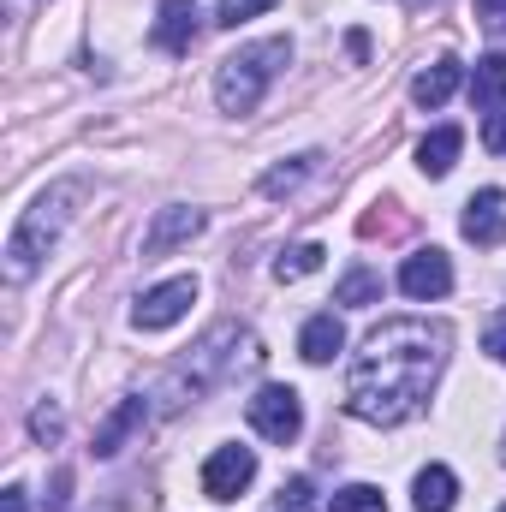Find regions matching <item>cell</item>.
Masks as SVG:
<instances>
[{"label": "cell", "mask_w": 506, "mask_h": 512, "mask_svg": "<svg viewBox=\"0 0 506 512\" xmlns=\"http://www.w3.org/2000/svg\"><path fill=\"white\" fill-rule=\"evenodd\" d=\"M441 364H447V328L441 322H417V316L381 322L364 340V352L352 358L346 411L376 423V429H399L429 405V393L441 382Z\"/></svg>", "instance_id": "6da1fadb"}, {"label": "cell", "mask_w": 506, "mask_h": 512, "mask_svg": "<svg viewBox=\"0 0 506 512\" xmlns=\"http://www.w3.org/2000/svg\"><path fill=\"white\" fill-rule=\"evenodd\" d=\"M292 60V42L286 36H268V42H245L239 54H227L221 60V72H215V102H221V114H251L256 102H262V90L274 84V72Z\"/></svg>", "instance_id": "7a4b0ae2"}, {"label": "cell", "mask_w": 506, "mask_h": 512, "mask_svg": "<svg viewBox=\"0 0 506 512\" xmlns=\"http://www.w3.org/2000/svg\"><path fill=\"white\" fill-rule=\"evenodd\" d=\"M72 203H78V185H54V191H42V197L24 209V221H18L12 239H6V274H12V280H30V274H36V262H42L48 245L60 239Z\"/></svg>", "instance_id": "3957f363"}, {"label": "cell", "mask_w": 506, "mask_h": 512, "mask_svg": "<svg viewBox=\"0 0 506 512\" xmlns=\"http://www.w3.org/2000/svg\"><path fill=\"white\" fill-rule=\"evenodd\" d=\"M245 417H251V429L262 435V441H280V447L298 441V429H304V405H298V393L280 387V382L256 387L251 405H245Z\"/></svg>", "instance_id": "277c9868"}, {"label": "cell", "mask_w": 506, "mask_h": 512, "mask_svg": "<svg viewBox=\"0 0 506 512\" xmlns=\"http://www.w3.org/2000/svg\"><path fill=\"white\" fill-rule=\"evenodd\" d=\"M191 304H197V280H191V274H179V280H161V286H149V292L137 298L131 322H137L143 334H161V328H173V322H179Z\"/></svg>", "instance_id": "5b68a950"}, {"label": "cell", "mask_w": 506, "mask_h": 512, "mask_svg": "<svg viewBox=\"0 0 506 512\" xmlns=\"http://www.w3.org/2000/svg\"><path fill=\"white\" fill-rule=\"evenodd\" d=\"M256 483V453L251 447H215L203 465V495L209 501H239Z\"/></svg>", "instance_id": "8992f818"}, {"label": "cell", "mask_w": 506, "mask_h": 512, "mask_svg": "<svg viewBox=\"0 0 506 512\" xmlns=\"http://www.w3.org/2000/svg\"><path fill=\"white\" fill-rule=\"evenodd\" d=\"M459 233L471 239V245H483V251H495L506 245V191H477L471 203H465V215H459Z\"/></svg>", "instance_id": "52a82bcc"}, {"label": "cell", "mask_w": 506, "mask_h": 512, "mask_svg": "<svg viewBox=\"0 0 506 512\" xmlns=\"http://www.w3.org/2000/svg\"><path fill=\"white\" fill-rule=\"evenodd\" d=\"M399 292H405V298H447V292H453V262H447V251L405 256V268H399Z\"/></svg>", "instance_id": "ba28073f"}, {"label": "cell", "mask_w": 506, "mask_h": 512, "mask_svg": "<svg viewBox=\"0 0 506 512\" xmlns=\"http://www.w3.org/2000/svg\"><path fill=\"white\" fill-rule=\"evenodd\" d=\"M203 12H197V0H161V18H155V48H167V54H191V42H197V24Z\"/></svg>", "instance_id": "9c48e42d"}, {"label": "cell", "mask_w": 506, "mask_h": 512, "mask_svg": "<svg viewBox=\"0 0 506 512\" xmlns=\"http://www.w3.org/2000/svg\"><path fill=\"white\" fill-rule=\"evenodd\" d=\"M197 233H203V215H197V209H161L155 227L143 233V256H167L173 245H185V239H197Z\"/></svg>", "instance_id": "30bf717a"}, {"label": "cell", "mask_w": 506, "mask_h": 512, "mask_svg": "<svg viewBox=\"0 0 506 512\" xmlns=\"http://www.w3.org/2000/svg\"><path fill=\"white\" fill-rule=\"evenodd\" d=\"M459 149H465V131L459 126H435L423 143H417V167H423L429 179H447L453 161H459Z\"/></svg>", "instance_id": "8fae6325"}, {"label": "cell", "mask_w": 506, "mask_h": 512, "mask_svg": "<svg viewBox=\"0 0 506 512\" xmlns=\"http://www.w3.org/2000/svg\"><path fill=\"white\" fill-rule=\"evenodd\" d=\"M411 501H417V512H453V501H459V477H453L447 465H423L417 483H411Z\"/></svg>", "instance_id": "7c38bea8"}, {"label": "cell", "mask_w": 506, "mask_h": 512, "mask_svg": "<svg viewBox=\"0 0 506 512\" xmlns=\"http://www.w3.org/2000/svg\"><path fill=\"white\" fill-rule=\"evenodd\" d=\"M340 346H346L340 316H310V322H304V334H298V358H304V364H328Z\"/></svg>", "instance_id": "4fadbf2b"}, {"label": "cell", "mask_w": 506, "mask_h": 512, "mask_svg": "<svg viewBox=\"0 0 506 512\" xmlns=\"http://www.w3.org/2000/svg\"><path fill=\"white\" fill-rule=\"evenodd\" d=\"M501 102H506V54H483L477 72H471V108L495 114Z\"/></svg>", "instance_id": "5bb4252c"}, {"label": "cell", "mask_w": 506, "mask_h": 512, "mask_svg": "<svg viewBox=\"0 0 506 512\" xmlns=\"http://www.w3.org/2000/svg\"><path fill=\"white\" fill-rule=\"evenodd\" d=\"M453 90H459V60H435V66H423L411 78V102L417 108H441Z\"/></svg>", "instance_id": "9a60e30c"}, {"label": "cell", "mask_w": 506, "mask_h": 512, "mask_svg": "<svg viewBox=\"0 0 506 512\" xmlns=\"http://www.w3.org/2000/svg\"><path fill=\"white\" fill-rule=\"evenodd\" d=\"M137 423H143V399H126V405H120V411L96 429V453H102V459H114V453L126 447V435L137 429Z\"/></svg>", "instance_id": "2e32d148"}, {"label": "cell", "mask_w": 506, "mask_h": 512, "mask_svg": "<svg viewBox=\"0 0 506 512\" xmlns=\"http://www.w3.org/2000/svg\"><path fill=\"white\" fill-rule=\"evenodd\" d=\"M316 161H322V155H292L286 167H268V173H262V197H292V191L316 173Z\"/></svg>", "instance_id": "e0dca14e"}, {"label": "cell", "mask_w": 506, "mask_h": 512, "mask_svg": "<svg viewBox=\"0 0 506 512\" xmlns=\"http://www.w3.org/2000/svg\"><path fill=\"white\" fill-rule=\"evenodd\" d=\"M334 304H352V310H364V304H381V274H376V268H352V274L340 280Z\"/></svg>", "instance_id": "ac0fdd59"}, {"label": "cell", "mask_w": 506, "mask_h": 512, "mask_svg": "<svg viewBox=\"0 0 506 512\" xmlns=\"http://www.w3.org/2000/svg\"><path fill=\"white\" fill-rule=\"evenodd\" d=\"M322 262H328L322 245H292V251H280V262H274V280H304V274H316Z\"/></svg>", "instance_id": "d6986e66"}, {"label": "cell", "mask_w": 506, "mask_h": 512, "mask_svg": "<svg viewBox=\"0 0 506 512\" xmlns=\"http://www.w3.org/2000/svg\"><path fill=\"white\" fill-rule=\"evenodd\" d=\"M328 512H387V501H381V489H370V483H352V489H340L328 501Z\"/></svg>", "instance_id": "ffe728a7"}, {"label": "cell", "mask_w": 506, "mask_h": 512, "mask_svg": "<svg viewBox=\"0 0 506 512\" xmlns=\"http://www.w3.org/2000/svg\"><path fill=\"white\" fill-rule=\"evenodd\" d=\"M274 0H221V12H215V24H227V30H239L245 18H256V12H268Z\"/></svg>", "instance_id": "44dd1931"}, {"label": "cell", "mask_w": 506, "mask_h": 512, "mask_svg": "<svg viewBox=\"0 0 506 512\" xmlns=\"http://www.w3.org/2000/svg\"><path fill=\"white\" fill-rule=\"evenodd\" d=\"M405 227H411L405 215H364V221H358L364 239H393V233H405Z\"/></svg>", "instance_id": "7402d4cb"}, {"label": "cell", "mask_w": 506, "mask_h": 512, "mask_svg": "<svg viewBox=\"0 0 506 512\" xmlns=\"http://www.w3.org/2000/svg\"><path fill=\"white\" fill-rule=\"evenodd\" d=\"M477 24H483L495 42H506V0H477Z\"/></svg>", "instance_id": "603a6c76"}, {"label": "cell", "mask_w": 506, "mask_h": 512, "mask_svg": "<svg viewBox=\"0 0 506 512\" xmlns=\"http://www.w3.org/2000/svg\"><path fill=\"white\" fill-rule=\"evenodd\" d=\"M30 435H36V441H60V411H54V405H36V411H30Z\"/></svg>", "instance_id": "cb8c5ba5"}, {"label": "cell", "mask_w": 506, "mask_h": 512, "mask_svg": "<svg viewBox=\"0 0 506 512\" xmlns=\"http://www.w3.org/2000/svg\"><path fill=\"white\" fill-rule=\"evenodd\" d=\"M274 512H310V483H304V477H298V483H286Z\"/></svg>", "instance_id": "d4e9b609"}, {"label": "cell", "mask_w": 506, "mask_h": 512, "mask_svg": "<svg viewBox=\"0 0 506 512\" xmlns=\"http://www.w3.org/2000/svg\"><path fill=\"white\" fill-rule=\"evenodd\" d=\"M483 352H489V358H501V364H506V310L495 316V322H489V328H483Z\"/></svg>", "instance_id": "484cf974"}, {"label": "cell", "mask_w": 506, "mask_h": 512, "mask_svg": "<svg viewBox=\"0 0 506 512\" xmlns=\"http://www.w3.org/2000/svg\"><path fill=\"white\" fill-rule=\"evenodd\" d=\"M483 143H489L495 155H506V108H495V114H489V126H483Z\"/></svg>", "instance_id": "4316f807"}, {"label": "cell", "mask_w": 506, "mask_h": 512, "mask_svg": "<svg viewBox=\"0 0 506 512\" xmlns=\"http://www.w3.org/2000/svg\"><path fill=\"white\" fill-rule=\"evenodd\" d=\"M6 512H24V489H6Z\"/></svg>", "instance_id": "83f0119b"}, {"label": "cell", "mask_w": 506, "mask_h": 512, "mask_svg": "<svg viewBox=\"0 0 506 512\" xmlns=\"http://www.w3.org/2000/svg\"><path fill=\"white\" fill-rule=\"evenodd\" d=\"M405 6H411V12H423V6H441V0H405Z\"/></svg>", "instance_id": "f1b7e54d"}, {"label": "cell", "mask_w": 506, "mask_h": 512, "mask_svg": "<svg viewBox=\"0 0 506 512\" xmlns=\"http://www.w3.org/2000/svg\"><path fill=\"white\" fill-rule=\"evenodd\" d=\"M501 459H506V453H501Z\"/></svg>", "instance_id": "f546056e"}, {"label": "cell", "mask_w": 506, "mask_h": 512, "mask_svg": "<svg viewBox=\"0 0 506 512\" xmlns=\"http://www.w3.org/2000/svg\"><path fill=\"white\" fill-rule=\"evenodd\" d=\"M501 512H506V507H501Z\"/></svg>", "instance_id": "4dcf8cb0"}]
</instances>
